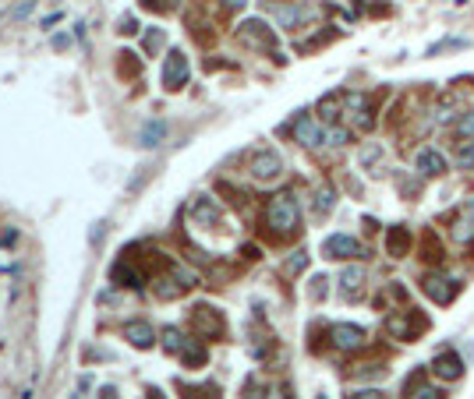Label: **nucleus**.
<instances>
[{
    "mask_svg": "<svg viewBox=\"0 0 474 399\" xmlns=\"http://www.w3.org/2000/svg\"><path fill=\"white\" fill-rule=\"evenodd\" d=\"M265 223H269L280 237L294 233L301 223V205H298V195L294 191H280L269 198V205H265Z\"/></svg>",
    "mask_w": 474,
    "mask_h": 399,
    "instance_id": "nucleus-1",
    "label": "nucleus"
},
{
    "mask_svg": "<svg viewBox=\"0 0 474 399\" xmlns=\"http://www.w3.org/2000/svg\"><path fill=\"white\" fill-rule=\"evenodd\" d=\"M432 371H435L439 378H446V382H457V378L464 375V360L457 357V350H442V353L435 357V364H432Z\"/></svg>",
    "mask_w": 474,
    "mask_h": 399,
    "instance_id": "nucleus-12",
    "label": "nucleus"
},
{
    "mask_svg": "<svg viewBox=\"0 0 474 399\" xmlns=\"http://www.w3.org/2000/svg\"><path fill=\"white\" fill-rule=\"evenodd\" d=\"M457 163H460V170H471V166H474V142H460Z\"/></svg>",
    "mask_w": 474,
    "mask_h": 399,
    "instance_id": "nucleus-25",
    "label": "nucleus"
},
{
    "mask_svg": "<svg viewBox=\"0 0 474 399\" xmlns=\"http://www.w3.org/2000/svg\"><path fill=\"white\" fill-rule=\"evenodd\" d=\"M195 220L198 223H213V226H220V208L209 202V198H195Z\"/></svg>",
    "mask_w": 474,
    "mask_h": 399,
    "instance_id": "nucleus-18",
    "label": "nucleus"
},
{
    "mask_svg": "<svg viewBox=\"0 0 474 399\" xmlns=\"http://www.w3.org/2000/svg\"><path fill=\"white\" fill-rule=\"evenodd\" d=\"M421 290L435 300V304H450L457 293H460V283L453 280V275H442V272H428L421 275Z\"/></svg>",
    "mask_w": 474,
    "mask_h": 399,
    "instance_id": "nucleus-5",
    "label": "nucleus"
},
{
    "mask_svg": "<svg viewBox=\"0 0 474 399\" xmlns=\"http://www.w3.org/2000/svg\"><path fill=\"white\" fill-rule=\"evenodd\" d=\"M149 399H163V392H160V389H153V392H149Z\"/></svg>",
    "mask_w": 474,
    "mask_h": 399,
    "instance_id": "nucleus-36",
    "label": "nucleus"
},
{
    "mask_svg": "<svg viewBox=\"0 0 474 399\" xmlns=\"http://www.w3.org/2000/svg\"><path fill=\"white\" fill-rule=\"evenodd\" d=\"M305 262H308V258H305V251H301L298 258H290V262H287V272H301V269H305Z\"/></svg>",
    "mask_w": 474,
    "mask_h": 399,
    "instance_id": "nucleus-32",
    "label": "nucleus"
},
{
    "mask_svg": "<svg viewBox=\"0 0 474 399\" xmlns=\"http://www.w3.org/2000/svg\"><path fill=\"white\" fill-rule=\"evenodd\" d=\"M248 170H252L255 180H276L283 173V159L276 156L273 148H262V152H255V156H252Z\"/></svg>",
    "mask_w": 474,
    "mask_h": 399,
    "instance_id": "nucleus-6",
    "label": "nucleus"
},
{
    "mask_svg": "<svg viewBox=\"0 0 474 399\" xmlns=\"http://www.w3.org/2000/svg\"><path fill=\"white\" fill-rule=\"evenodd\" d=\"M347 131L343 128H333V131H325V142H330V145H347Z\"/></svg>",
    "mask_w": 474,
    "mask_h": 399,
    "instance_id": "nucleus-30",
    "label": "nucleus"
},
{
    "mask_svg": "<svg viewBox=\"0 0 474 399\" xmlns=\"http://www.w3.org/2000/svg\"><path fill=\"white\" fill-rule=\"evenodd\" d=\"M294 138H298L301 145H308V148H315V145L325 142V131H322V124H319L315 117L301 113L298 120H294Z\"/></svg>",
    "mask_w": 474,
    "mask_h": 399,
    "instance_id": "nucleus-9",
    "label": "nucleus"
},
{
    "mask_svg": "<svg viewBox=\"0 0 474 399\" xmlns=\"http://www.w3.org/2000/svg\"><path fill=\"white\" fill-rule=\"evenodd\" d=\"M163 43H167V32H163V28H153V32H145V53H160L163 50Z\"/></svg>",
    "mask_w": 474,
    "mask_h": 399,
    "instance_id": "nucleus-23",
    "label": "nucleus"
},
{
    "mask_svg": "<svg viewBox=\"0 0 474 399\" xmlns=\"http://www.w3.org/2000/svg\"><path fill=\"white\" fill-rule=\"evenodd\" d=\"M117 71L121 75H128V78H138L142 75V64H138V53H121V60H117Z\"/></svg>",
    "mask_w": 474,
    "mask_h": 399,
    "instance_id": "nucleus-20",
    "label": "nucleus"
},
{
    "mask_svg": "<svg viewBox=\"0 0 474 399\" xmlns=\"http://www.w3.org/2000/svg\"><path fill=\"white\" fill-rule=\"evenodd\" d=\"M237 36H241V43L258 46V50H265V46L273 50V43H276V39H273V32H269V25H265V21H245Z\"/></svg>",
    "mask_w": 474,
    "mask_h": 399,
    "instance_id": "nucleus-11",
    "label": "nucleus"
},
{
    "mask_svg": "<svg viewBox=\"0 0 474 399\" xmlns=\"http://www.w3.org/2000/svg\"><path fill=\"white\" fill-rule=\"evenodd\" d=\"M163 135H167L163 120H145L142 131H138V145H142V148H156V145L163 142Z\"/></svg>",
    "mask_w": 474,
    "mask_h": 399,
    "instance_id": "nucleus-16",
    "label": "nucleus"
},
{
    "mask_svg": "<svg viewBox=\"0 0 474 399\" xmlns=\"http://www.w3.org/2000/svg\"><path fill=\"white\" fill-rule=\"evenodd\" d=\"M333 205H336V195H333L330 188H319V191H315V212H319V216L333 212Z\"/></svg>",
    "mask_w": 474,
    "mask_h": 399,
    "instance_id": "nucleus-21",
    "label": "nucleus"
},
{
    "mask_svg": "<svg viewBox=\"0 0 474 399\" xmlns=\"http://www.w3.org/2000/svg\"><path fill=\"white\" fill-rule=\"evenodd\" d=\"M191 325L198 335H205V340H223L227 335V322L216 308H209V304H198V308L191 311Z\"/></svg>",
    "mask_w": 474,
    "mask_h": 399,
    "instance_id": "nucleus-2",
    "label": "nucleus"
},
{
    "mask_svg": "<svg viewBox=\"0 0 474 399\" xmlns=\"http://www.w3.org/2000/svg\"><path fill=\"white\" fill-rule=\"evenodd\" d=\"M117 32H121V36H135L138 32V21L128 14V18H121V25H117Z\"/></svg>",
    "mask_w": 474,
    "mask_h": 399,
    "instance_id": "nucleus-29",
    "label": "nucleus"
},
{
    "mask_svg": "<svg viewBox=\"0 0 474 399\" xmlns=\"http://www.w3.org/2000/svg\"><path fill=\"white\" fill-rule=\"evenodd\" d=\"M322 255H325V258H354V255H365V251H361V244L354 240V237H347V233H333V237H325Z\"/></svg>",
    "mask_w": 474,
    "mask_h": 399,
    "instance_id": "nucleus-8",
    "label": "nucleus"
},
{
    "mask_svg": "<svg viewBox=\"0 0 474 399\" xmlns=\"http://www.w3.org/2000/svg\"><path fill=\"white\" fill-rule=\"evenodd\" d=\"M404 392H407L410 399H442V392H439V389H432V385L425 382V375H421V371H414V375L407 378Z\"/></svg>",
    "mask_w": 474,
    "mask_h": 399,
    "instance_id": "nucleus-15",
    "label": "nucleus"
},
{
    "mask_svg": "<svg viewBox=\"0 0 474 399\" xmlns=\"http://www.w3.org/2000/svg\"><path fill=\"white\" fill-rule=\"evenodd\" d=\"M340 103H343V96H325V99L319 103L322 120H336V117H340Z\"/></svg>",
    "mask_w": 474,
    "mask_h": 399,
    "instance_id": "nucleus-22",
    "label": "nucleus"
},
{
    "mask_svg": "<svg viewBox=\"0 0 474 399\" xmlns=\"http://www.w3.org/2000/svg\"><path fill=\"white\" fill-rule=\"evenodd\" d=\"M330 340L336 350H361L365 347V329L361 325H350V322H336L330 329Z\"/></svg>",
    "mask_w": 474,
    "mask_h": 399,
    "instance_id": "nucleus-7",
    "label": "nucleus"
},
{
    "mask_svg": "<svg viewBox=\"0 0 474 399\" xmlns=\"http://www.w3.org/2000/svg\"><path fill=\"white\" fill-rule=\"evenodd\" d=\"M457 135L467 142H474V113H460V120H457Z\"/></svg>",
    "mask_w": 474,
    "mask_h": 399,
    "instance_id": "nucleus-26",
    "label": "nucleus"
},
{
    "mask_svg": "<svg viewBox=\"0 0 474 399\" xmlns=\"http://www.w3.org/2000/svg\"><path fill=\"white\" fill-rule=\"evenodd\" d=\"M32 8H36V0H25V4H21V8H18V11H11V18H15V21H18V18H25V14H28V11H32Z\"/></svg>",
    "mask_w": 474,
    "mask_h": 399,
    "instance_id": "nucleus-34",
    "label": "nucleus"
},
{
    "mask_svg": "<svg viewBox=\"0 0 474 399\" xmlns=\"http://www.w3.org/2000/svg\"><path fill=\"white\" fill-rule=\"evenodd\" d=\"M184 399H198V389H184ZM202 399H220V392L209 389V385H202Z\"/></svg>",
    "mask_w": 474,
    "mask_h": 399,
    "instance_id": "nucleus-28",
    "label": "nucleus"
},
{
    "mask_svg": "<svg viewBox=\"0 0 474 399\" xmlns=\"http://www.w3.org/2000/svg\"><path fill=\"white\" fill-rule=\"evenodd\" d=\"M347 399H382V392H375V389H365V392H350Z\"/></svg>",
    "mask_w": 474,
    "mask_h": 399,
    "instance_id": "nucleus-33",
    "label": "nucleus"
},
{
    "mask_svg": "<svg viewBox=\"0 0 474 399\" xmlns=\"http://www.w3.org/2000/svg\"><path fill=\"white\" fill-rule=\"evenodd\" d=\"M265 399H294V396H290V385L280 382V385H273L269 392H265Z\"/></svg>",
    "mask_w": 474,
    "mask_h": 399,
    "instance_id": "nucleus-31",
    "label": "nucleus"
},
{
    "mask_svg": "<svg viewBox=\"0 0 474 399\" xmlns=\"http://www.w3.org/2000/svg\"><path fill=\"white\" fill-rule=\"evenodd\" d=\"M245 4H248V0H223V8H227V11H241Z\"/></svg>",
    "mask_w": 474,
    "mask_h": 399,
    "instance_id": "nucleus-35",
    "label": "nucleus"
},
{
    "mask_svg": "<svg viewBox=\"0 0 474 399\" xmlns=\"http://www.w3.org/2000/svg\"><path fill=\"white\" fill-rule=\"evenodd\" d=\"M188 75H191L188 57H184L181 50H170V53H167V64H163V88H167V92L184 88V85H188Z\"/></svg>",
    "mask_w": 474,
    "mask_h": 399,
    "instance_id": "nucleus-4",
    "label": "nucleus"
},
{
    "mask_svg": "<svg viewBox=\"0 0 474 399\" xmlns=\"http://www.w3.org/2000/svg\"><path fill=\"white\" fill-rule=\"evenodd\" d=\"M418 170H421L425 177L446 173V156H442V152H435V148H421V152H418Z\"/></svg>",
    "mask_w": 474,
    "mask_h": 399,
    "instance_id": "nucleus-14",
    "label": "nucleus"
},
{
    "mask_svg": "<svg viewBox=\"0 0 474 399\" xmlns=\"http://www.w3.org/2000/svg\"><path fill=\"white\" fill-rule=\"evenodd\" d=\"M163 340H167L163 347H167L170 353H181V350H184V343H188V340H184V335L177 332V329H163Z\"/></svg>",
    "mask_w": 474,
    "mask_h": 399,
    "instance_id": "nucleus-24",
    "label": "nucleus"
},
{
    "mask_svg": "<svg viewBox=\"0 0 474 399\" xmlns=\"http://www.w3.org/2000/svg\"><path fill=\"white\" fill-rule=\"evenodd\" d=\"M410 244H414V237H410L407 226H390V230H386V255L404 258V255L410 251Z\"/></svg>",
    "mask_w": 474,
    "mask_h": 399,
    "instance_id": "nucleus-13",
    "label": "nucleus"
},
{
    "mask_svg": "<svg viewBox=\"0 0 474 399\" xmlns=\"http://www.w3.org/2000/svg\"><path fill=\"white\" fill-rule=\"evenodd\" d=\"M305 18V8H287V11H280V21L283 25H294V21H301Z\"/></svg>",
    "mask_w": 474,
    "mask_h": 399,
    "instance_id": "nucleus-27",
    "label": "nucleus"
},
{
    "mask_svg": "<svg viewBox=\"0 0 474 399\" xmlns=\"http://www.w3.org/2000/svg\"><path fill=\"white\" fill-rule=\"evenodd\" d=\"M361 283H365V269H347V272L340 275L343 297H358V293H361Z\"/></svg>",
    "mask_w": 474,
    "mask_h": 399,
    "instance_id": "nucleus-17",
    "label": "nucleus"
},
{
    "mask_svg": "<svg viewBox=\"0 0 474 399\" xmlns=\"http://www.w3.org/2000/svg\"><path fill=\"white\" fill-rule=\"evenodd\" d=\"M103 399H113V389H103Z\"/></svg>",
    "mask_w": 474,
    "mask_h": 399,
    "instance_id": "nucleus-37",
    "label": "nucleus"
},
{
    "mask_svg": "<svg viewBox=\"0 0 474 399\" xmlns=\"http://www.w3.org/2000/svg\"><path fill=\"white\" fill-rule=\"evenodd\" d=\"M181 360H184L188 367H202V364H205V350H202L195 340H188L184 350H181Z\"/></svg>",
    "mask_w": 474,
    "mask_h": 399,
    "instance_id": "nucleus-19",
    "label": "nucleus"
},
{
    "mask_svg": "<svg viewBox=\"0 0 474 399\" xmlns=\"http://www.w3.org/2000/svg\"><path fill=\"white\" fill-rule=\"evenodd\" d=\"M124 340H128L131 347H138V350H153V343H156V332H153V325H149V322L135 318V322H124Z\"/></svg>",
    "mask_w": 474,
    "mask_h": 399,
    "instance_id": "nucleus-10",
    "label": "nucleus"
},
{
    "mask_svg": "<svg viewBox=\"0 0 474 399\" xmlns=\"http://www.w3.org/2000/svg\"><path fill=\"white\" fill-rule=\"evenodd\" d=\"M428 329V318L418 315V311H404V315H393L386 318V332L393 340H414V335H421Z\"/></svg>",
    "mask_w": 474,
    "mask_h": 399,
    "instance_id": "nucleus-3",
    "label": "nucleus"
}]
</instances>
